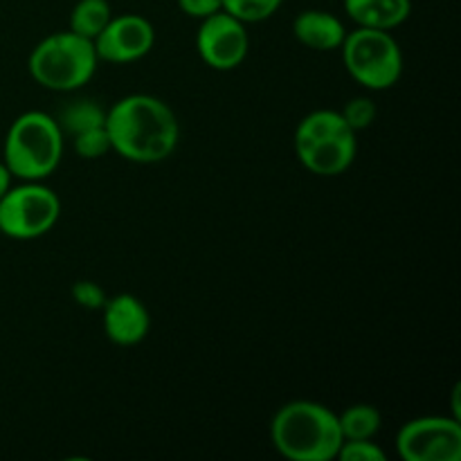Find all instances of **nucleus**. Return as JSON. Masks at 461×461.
<instances>
[{"label":"nucleus","instance_id":"obj_1","mask_svg":"<svg viewBox=\"0 0 461 461\" xmlns=\"http://www.w3.org/2000/svg\"><path fill=\"white\" fill-rule=\"evenodd\" d=\"M113 153L135 165H156L174 156L180 142L176 113L160 97L147 93L126 95L106 108L104 122Z\"/></svg>","mask_w":461,"mask_h":461},{"label":"nucleus","instance_id":"obj_20","mask_svg":"<svg viewBox=\"0 0 461 461\" xmlns=\"http://www.w3.org/2000/svg\"><path fill=\"white\" fill-rule=\"evenodd\" d=\"M336 459L340 461H385L387 455L374 439H345Z\"/></svg>","mask_w":461,"mask_h":461},{"label":"nucleus","instance_id":"obj_19","mask_svg":"<svg viewBox=\"0 0 461 461\" xmlns=\"http://www.w3.org/2000/svg\"><path fill=\"white\" fill-rule=\"evenodd\" d=\"M340 115L354 133H360V131L369 129L376 120V104L369 97H354L340 108Z\"/></svg>","mask_w":461,"mask_h":461},{"label":"nucleus","instance_id":"obj_3","mask_svg":"<svg viewBox=\"0 0 461 461\" xmlns=\"http://www.w3.org/2000/svg\"><path fill=\"white\" fill-rule=\"evenodd\" d=\"M66 133L57 117L43 111H27L9 126L3 144V162L18 180H45L63 158Z\"/></svg>","mask_w":461,"mask_h":461},{"label":"nucleus","instance_id":"obj_17","mask_svg":"<svg viewBox=\"0 0 461 461\" xmlns=\"http://www.w3.org/2000/svg\"><path fill=\"white\" fill-rule=\"evenodd\" d=\"M282 3L284 0H223V12L250 25V23L268 21L279 12Z\"/></svg>","mask_w":461,"mask_h":461},{"label":"nucleus","instance_id":"obj_6","mask_svg":"<svg viewBox=\"0 0 461 461\" xmlns=\"http://www.w3.org/2000/svg\"><path fill=\"white\" fill-rule=\"evenodd\" d=\"M340 52L351 79L372 93L390 90L403 77V52L387 30L356 27L347 32Z\"/></svg>","mask_w":461,"mask_h":461},{"label":"nucleus","instance_id":"obj_21","mask_svg":"<svg viewBox=\"0 0 461 461\" xmlns=\"http://www.w3.org/2000/svg\"><path fill=\"white\" fill-rule=\"evenodd\" d=\"M72 300H75L77 306L86 311H102L108 295L93 279H79V282L72 284Z\"/></svg>","mask_w":461,"mask_h":461},{"label":"nucleus","instance_id":"obj_8","mask_svg":"<svg viewBox=\"0 0 461 461\" xmlns=\"http://www.w3.org/2000/svg\"><path fill=\"white\" fill-rule=\"evenodd\" d=\"M396 453L403 461H459L461 421L457 417H417L396 432Z\"/></svg>","mask_w":461,"mask_h":461},{"label":"nucleus","instance_id":"obj_13","mask_svg":"<svg viewBox=\"0 0 461 461\" xmlns=\"http://www.w3.org/2000/svg\"><path fill=\"white\" fill-rule=\"evenodd\" d=\"M342 5L356 27L372 30L392 32L412 14V0H345Z\"/></svg>","mask_w":461,"mask_h":461},{"label":"nucleus","instance_id":"obj_11","mask_svg":"<svg viewBox=\"0 0 461 461\" xmlns=\"http://www.w3.org/2000/svg\"><path fill=\"white\" fill-rule=\"evenodd\" d=\"M102 327L108 340L117 347H135L149 336L151 318L147 306L131 293L108 297L102 306Z\"/></svg>","mask_w":461,"mask_h":461},{"label":"nucleus","instance_id":"obj_22","mask_svg":"<svg viewBox=\"0 0 461 461\" xmlns=\"http://www.w3.org/2000/svg\"><path fill=\"white\" fill-rule=\"evenodd\" d=\"M178 7L185 16L203 21V18L221 12L223 9V0H178Z\"/></svg>","mask_w":461,"mask_h":461},{"label":"nucleus","instance_id":"obj_4","mask_svg":"<svg viewBox=\"0 0 461 461\" xmlns=\"http://www.w3.org/2000/svg\"><path fill=\"white\" fill-rule=\"evenodd\" d=\"M293 144L302 167L322 178L345 174L358 156V133L333 108H320L302 117Z\"/></svg>","mask_w":461,"mask_h":461},{"label":"nucleus","instance_id":"obj_12","mask_svg":"<svg viewBox=\"0 0 461 461\" xmlns=\"http://www.w3.org/2000/svg\"><path fill=\"white\" fill-rule=\"evenodd\" d=\"M293 36L304 48L315 50V52H333V50H340L347 27L333 14L322 12V9H304L293 21Z\"/></svg>","mask_w":461,"mask_h":461},{"label":"nucleus","instance_id":"obj_18","mask_svg":"<svg viewBox=\"0 0 461 461\" xmlns=\"http://www.w3.org/2000/svg\"><path fill=\"white\" fill-rule=\"evenodd\" d=\"M72 149L84 160H99V158L113 153L111 138H108L106 126H95V129L84 131V133L72 135Z\"/></svg>","mask_w":461,"mask_h":461},{"label":"nucleus","instance_id":"obj_15","mask_svg":"<svg viewBox=\"0 0 461 461\" xmlns=\"http://www.w3.org/2000/svg\"><path fill=\"white\" fill-rule=\"evenodd\" d=\"M111 18L113 9L108 0H79L70 12V27L68 30L84 36V39L95 41Z\"/></svg>","mask_w":461,"mask_h":461},{"label":"nucleus","instance_id":"obj_7","mask_svg":"<svg viewBox=\"0 0 461 461\" xmlns=\"http://www.w3.org/2000/svg\"><path fill=\"white\" fill-rule=\"evenodd\" d=\"M61 198L43 180H21L0 198V232L16 241H32L57 225Z\"/></svg>","mask_w":461,"mask_h":461},{"label":"nucleus","instance_id":"obj_23","mask_svg":"<svg viewBox=\"0 0 461 461\" xmlns=\"http://www.w3.org/2000/svg\"><path fill=\"white\" fill-rule=\"evenodd\" d=\"M12 180H14V176L9 174V169L5 167V162H0V198H3L5 194H7V189L12 187Z\"/></svg>","mask_w":461,"mask_h":461},{"label":"nucleus","instance_id":"obj_5","mask_svg":"<svg viewBox=\"0 0 461 461\" xmlns=\"http://www.w3.org/2000/svg\"><path fill=\"white\" fill-rule=\"evenodd\" d=\"M99 63L93 41L63 30L34 45L27 59V70L41 88L75 93L93 79Z\"/></svg>","mask_w":461,"mask_h":461},{"label":"nucleus","instance_id":"obj_9","mask_svg":"<svg viewBox=\"0 0 461 461\" xmlns=\"http://www.w3.org/2000/svg\"><path fill=\"white\" fill-rule=\"evenodd\" d=\"M196 50L201 61L212 70H237L250 52L248 25L221 9V12L203 18L198 25Z\"/></svg>","mask_w":461,"mask_h":461},{"label":"nucleus","instance_id":"obj_10","mask_svg":"<svg viewBox=\"0 0 461 461\" xmlns=\"http://www.w3.org/2000/svg\"><path fill=\"white\" fill-rule=\"evenodd\" d=\"M93 43L99 61L124 66L140 61L151 52L156 45V30L151 21L140 14H120L108 21Z\"/></svg>","mask_w":461,"mask_h":461},{"label":"nucleus","instance_id":"obj_14","mask_svg":"<svg viewBox=\"0 0 461 461\" xmlns=\"http://www.w3.org/2000/svg\"><path fill=\"white\" fill-rule=\"evenodd\" d=\"M342 441L345 439H374L383 426V417L376 405L356 403L338 414Z\"/></svg>","mask_w":461,"mask_h":461},{"label":"nucleus","instance_id":"obj_2","mask_svg":"<svg viewBox=\"0 0 461 461\" xmlns=\"http://www.w3.org/2000/svg\"><path fill=\"white\" fill-rule=\"evenodd\" d=\"M270 441L291 461H333L342 446L338 414L318 401L284 403L270 421Z\"/></svg>","mask_w":461,"mask_h":461},{"label":"nucleus","instance_id":"obj_16","mask_svg":"<svg viewBox=\"0 0 461 461\" xmlns=\"http://www.w3.org/2000/svg\"><path fill=\"white\" fill-rule=\"evenodd\" d=\"M59 126L63 133L72 135L84 133V131L95 129V126H104L106 122V108L99 106L93 99H75V102L66 104L57 117Z\"/></svg>","mask_w":461,"mask_h":461}]
</instances>
